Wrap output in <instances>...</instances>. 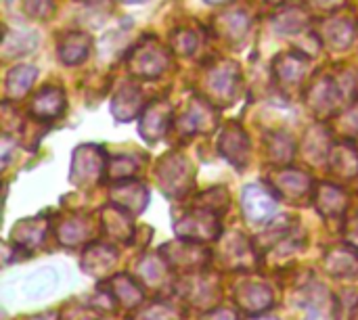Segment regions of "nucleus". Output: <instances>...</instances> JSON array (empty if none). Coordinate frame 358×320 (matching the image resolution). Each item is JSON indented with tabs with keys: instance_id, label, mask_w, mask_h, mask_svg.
Here are the masks:
<instances>
[{
	"instance_id": "obj_1",
	"label": "nucleus",
	"mask_w": 358,
	"mask_h": 320,
	"mask_svg": "<svg viewBox=\"0 0 358 320\" xmlns=\"http://www.w3.org/2000/svg\"><path fill=\"white\" fill-rule=\"evenodd\" d=\"M220 216L216 210L197 203L191 210L182 214L180 220H176L174 231L180 239L193 241V243H208L218 239L220 235Z\"/></svg>"
},
{
	"instance_id": "obj_2",
	"label": "nucleus",
	"mask_w": 358,
	"mask_h": 320,
	"mask_svg": "<svg viewBox=\"0 0 358 320\" xmlns=\"http://www.w3.org/2000/svg\"><path fill=\"white\" fill-rule=\"evenodd\" d=\"M170 65V54L164 44H159L155 38L141 40L134 50L128 57V69L132 75L143 80H155L159 78Z\"/></svg>"
},
{
	"instance_id": "obj_3",
	"label": "nucleus",
	"mask_w": 358,
	"mask_h": 320,
	"mask_svg": "<svg viewBox=\"0 0 358 320\" xmlns=\"http://www.w3.org/2000/svg\"><path fill=\"white\" fill-rule=\"evenodd\" d=\"M107 170L105 151L99 145H80L71 155L69 180L76 187H90L101 182Z\"/></svg>"
},
{
	"instance_id": "obj_4",
	"label": "nucleus",
	"mask_w": 358,
	"mask_h": 320,
	"mask_svg": "<svg viewBox=\"0 0 358 320\" xmlns=\"http://www.w3.org/2000/svg\"><path fill=\"white\" fill-rule=\"evenodd\" d=\"M195 180L193 166L178 153L166 155L157 163V182L164 195L168 197H182L191 191Z\"/></svg>"
},
{
	"instance_id": "obj_5",
	"label": "nucleus",
	"mask_w": 358,
	"mask_h": 320,
	"mask_svg": "<svg viewBox=\"0 0 358 320\" xmlns=\"http://www.w3.org/2000/svg\"><path fill=\"white\" fill-rule=\"evenodd\" d=\"M159 254L172 270H178L185 275L201 272L210 264V252L203 249L201 243H193V241H185V239L164 245L159 249Z\"/></svg>"
},
{
	"instance_id": "obj_6",
	"label": "nucleus",
	"mask_w": 358,
	"mask_h": 320,
	"mask_svg": "<svg viewBox=\"0 0 358 320\" xmlns=\"http://www.w3.org/2000/svg\"><path fill=\"white\" fill-rule=\"evenodd\" d=\"M352 78H334V75H325L321 78L308 92V105L317 115H334L338 111V107H342V103L346 101V82H350Z\"/></svg>"
},
{
	"instance_id": "obj_7",
	"label": "nucleus",
	"mask_w": 358,
	"mask_h": 320,
	"mask_svg": "<svg viewBox=\"0 0 358 320\" xmlns=\"http://www.w3.org/2000/svg\"><path fill=\"white\" fill-rule=\"evenodd\" d=\"M239 65L235 61H220L216 63L214 69H210L208 78H206V86L210 90V94L218 105H231L233 101H237V92H239Z\"/></svg>"
},
{
	"instance_id": "obj_8",
	"label": "nucleus",
	"mask_w": 358,
	"mask_h": 320,
	"mask_svg": "<svg viewBox=\"0 0 358 320\" xmlns=\"http://www.w3.org/2000/svg\"><path fill=\"white\" fill-rule=\"evenodd\" d=\"M218 126V109L201 96L189 101L187 111L176 119V130L180 136H191L197 132H210Z\"/></svg>"
},
{
	"instance_id": "obj_9",
	"label": "nucleus",
	"mask_w": 358,
	"mask_h": 320,
	"mask_svg": "<svg viewBox=\"0 0 358 320\" xmlns=\"http://www.w3.org/2000/svg\"><path fill=\"white\" fill-rule=\"evenodd\" d=\"M241 203H243V216L250 224L254 226H262L266 224L275 214H277V197H275V191L268 187H262V184H250L245 187L243 191V197H241Z\"/></svg>"
},
{
	"instance_id": "obj_10",
	"label": "nucleus",
	"mask_w": 358,
	"mask_h": 320,
	"mask_svg": "<svg viewBox=\"0 0 358 320\" xmlns=\"http://www.w3.org/2000/svg\"><path fill=\"white\" fill-rule=\"evenodd\" d=\"M218 151L229 163H233L239 170H243L250 163V138L237 122H229L220 130Z\"/></svg>"
},
{
	"instance_id": "obj_11",
	"label": "nucleus",
	"mask_w": 358,
	"mask_h": 320,
	"mask_svg": "<svg viewBox=\"0 0 358 320\" xmlns=\"http://www.w3.org/2000/svg\"><path fill=\"white\" fill-rule=\"evenodd\" d=\"M170 122H172V107L166 101H153L143 109V117H141V126L138 132L141 136L149 143L155 145L157 140H162L168 130H170Z\"/></svg>"
},
{
	"instance_id": "obj_12",
	"label": "nucleus",
	"mask_w": 358,
	"mask_h": 320,
	"mask_svg": "<svg viewBox=\"0 0 358 320\" xmlns=\"http://www.w3.org/2000/svg\"><path fill=\"white\" fill-rule=\"evenodd\" d=\"M233 298H235V306L252 317H260L268 312L273 306V291L268 285L260 281H245L237 285Z\"/></svg>"
},
{
	"instance_id": "obj_13",
	"label": "nucleus",
	"mask_w": 358,
	"mask_h": 320,
	"mask_svg": "<svg viewBox=\"0 0 358 320\" xmlns=\"http://www.w3.org/2000/svg\"><path fill=\"white\" fill-rule=\"evenodd\" d=\"M268 187L289 201H300L313 191V178L300 170H279L268 176Z\"/></svg>"
},
{
	"instance_id": "obj_14",
	"label": "nucleus",
	"mask_w": 358,
	"mask_h": 320,
	"mask_svg": "<svg viewBox=\"0 0 358 320\" xmlns=\"http://www.w3.org/2000/svg\"><path fill=\"white\" fill-rule=\"evenodd\" d=\"M308 71L306 54H279L273 61V73L275 80L285 90H298L302 86V80Z\"/></svg>"
},
{
	"instance_id": "obj_15",
	"label": "nucleus",
	"mask_w": 358,
	"mask_h": 320,
	"mask_svg": "<svg viewBox=\"0 0 358 320\" xmlns=\"http://www.w3.org/2000/svg\"><path fill=\"white\" fill-rule=\"evenodd\" d=\"M55 233H57V239H59L61 245L76 247V245H82V243H92V237H94L96 228H94L90 216L71 214L63 222L57 224Z\"/></svg>"
},
{
	"instance_id": "obj_16",
	"label": "nucleus",
	"mask_w": 358,
	"mask_h": 320,
	"mask_svg": "<svg viewBox=\"0 0 358 320\" xmlns=\"http://www.w3.org/2000/svg\"><path fill=\"white\" fill-rule=\"evenodd\" d=\"M65 111V94L57 86H44L38 90L29 103V113L38 122H52Z\"/></svg>"
},
{
	"instance_id": "obj_17",
	"label": "nucleus",
	"mask_w": 358,
	"mask_h": 320,
	"mask_svg": "<svg viewBox=\"0 0 358 320\" xmlns=\"http://www.w3.org/2000/svg\"><path fill=\"white\" fill-rule=\"evenodd\" d=\"M111 201H113V205L122 208L124 212L138 216L149 205V191L145 184H141L136 180H122L113 187Z\"/></svg>"
},
{
	"instance_id": "obj_18",
	"label": "nucleus",
	"mask_w": 358,
	"mask_h": 320,
	"mask_svg": "<svg viewBox=\"0 0 358 320\" xmlns=\"http://www.w3.org/2000/svg\"><path fill=\"white\" fill-rule=\"evenodd\" d=\"M103 287L113 296L115 304L124 310H136L145 300L143 287L130 275H115V277L107 279L103 283Z\"/></svg>"
},
{
	"instance_id": "obj_19",
	"label": "nucleus",
	"mask_w": 358,
	"mask_h": 320,
	"mask_svg": "<svg viewBox=\"0 0 358 320\" xmlns=\"http://www.w3.org/2000/svg\"><path fill=\"white\" fill-rule=\"evenodd\" d=\"M117 260H120V254L115 247L105 245V243H90L82 256L80 266L88 277H101L103 279L113 270Z\"/></svg>"
},
{
	"instance_id": "obj_20",
	"label": "nucleus",
	"mask_w": 358,
	"mask_h": 320,
	"mask_svg": "<svg viewBox=\"0 0 358 320\" xmlns=\"http://www.w3.org/2000/svg\"><path fill=\"white\" fill-rule=\"evenodd\" d=\"M182 298H187V302L191 306H197L201 310H210L212 304L220 298L218 285L214 279H210L208 275L201 272H193L187 277V291L182 293Z\"/></svg>"
},
{
	"instance_id": "obj_21",
	"label": "nucleus",
	"mask_w": 358,
	"mask_h": 320,
	"mask_svg": "<svg viewBox=\"0 0 358 320\" xmlns=\"http://www.w3.org/2000/svg\"><path fill=\"white\" fill-rule=\"evenodd\" d=\"M145 109V103H143V92L138 86L130 84V82H124L113 101H111V113L117 122L126 124L130 119H134L141 111Z\"/></svg>"
},
{
	"instance_id": "obj_22",
	"label": "nucleus",
	"mask_w": 358,
	"mask_h": 320,
	"mask_svg": "<svg viewBox=\"0 0 358 320\" xmlns=\"http://www.w3.org/2000/svg\"><path fill=\"white\" fill-rule=\"evenodd\" d=\"M304 308H306V320H338L340 317L338 298L331 296L325 287H315L313 291L306 289Z\"/></svg>"
},
{
	"instance_id": "obj_23",
	"label": "nucleus",
	"mask_w": 358,
	"mask_h": 320,
	"mask_svg": "<svg viewBox=\"0 0 358 320\" xmlns=\"http://www.w3.org/2000/svg\"><path fill=\"white\" fill-rule=\"evenodd\" d=\"M321 42H325L334 50H346L357 40V25L350 19H331L321 25L317 31Z\"/></svg>"
},
{
	"instance_id": "obj_24",
	"label": "nucleus",
	"mask_w": 358,
	"mask_h": 320,
	"mask_svg": "<svg viewBox=\"0 0 358 320\" xmlns=\"http://www.w3.org/2000/svg\"><path fill=\"white\" fill-rule=\"evenodd\" d=\"M101 228L117 241L130 243L134 237V226H132V214L124 212L117 205H105L101 212Z\"/></svg>"
},
{
	"instance_id": "obj_25",
	"label": "nucleus",
	"mask_w": 358,
	"mask_h": 320,
	"mask_svg": "<svg viewBox=\"0 0 358 320\" xmlns=\"http://www.w3.org/2000/svg\"><path fill=\"white\" fill-rule=\"evenodd\" d=\"M315 205L325 218H342L348 208V195L340 187L323 182L315 191Z\"/></svg>"
},
{
	"instance_id": "obj_26",
	"label": "nucleus",
	"mask_w": 358,
	"mask_h": 320,
	"mask_svg": "<svg viewBox=\"0 0 358 320\" xmlns=\"http://www.w3.org/2000/svg\"><path fill=\"white\" fill-rule=\"evenodd\" d=\"M325 270L336 279L358 277V249L357 247H334L325 254Z\"/></svg>"
},
{
	"instance_id": "obj_27",
	"label": "nucleus",
	"mask_w": 358,
	"mask_h": 320,
	"mask_svg": "<svg viewBox=\"0 0 358 320\" xmlns=\"http://www.w3.org/2000/svg\"><path fill=\"white\" fill-rule=\"evenodd\" d=\"M331 172L342 180H350L358 176V151L350 140H340L331 147L329 153Z\"/></svg>"
},
{
	"instance_id": "obj_28",
	"label": "nucleus",
	"mask_w": 358,
	"mask_h": 320,
	"mask_svg": "<svg viewBox=\"0 0 358 320\" xmlns=\"http://www.w3.org/2000/svg\"><path fill=\"white\" fill-rule=\"evenodd\" d=\"M50 224L44 218H27L21 220L15 228H13V243L25 247L27 252L44 245L46 235H48Z\"/></svg>"
},
{
	"instance_id": "obj_29",
	"label": "nucleus",
	"mask_w": 358,
	"mask_h": 320,
	"mask_svg": "<svg viewBox=\"0 0 358 320\" xmlns=\"http://www.w3.org/2000/svg\"><path fill=\"white\" fill-rule=\"evenodd\" d=\"M92 48V40L84 31H69L59 42V59L65 65H80L88 59Z\"/></svg>"
},
{
	"instance_id": "obj_30",
	"label": "nucleus",
	"mask_w": 358,
	"mask_h": 320,
	"mask_svg": "<svg viewBox=\"0 0 358 320\" xmlns=\"http://www.w3.org/2000/svg\"><path fill=\"white\" fill-rule=\"evenodd\" d=\"M36 78H38V69L34 65H17V67H13L8 71V75H6V82H4V96L13 99V101L23 99L29 92Z\"/></svg>"
},
{
	"instance_id": "obj_31",
	"label": "nucleus",
	"mask_w": 358,
	"mask_h": 320,
	"mask_svg": "<svg viewBox=\"0 0 358 320\" xmlns=\"http://www.w3.org/2000/svg\"><path fill=\"white\" fill-rule=\"evenodd\" d=\"M172 268L168 266V262L162 256H145L138 264H136V275L141 281H145L149 287L157 289L159 285H164L168 281V272Z\"/></svg>"
},
{
	"instance_id": "obj_32",
	"label": "nucleus",
	"mask_w": 358,
	"mask_h": 320,
	"mask_svg": "<svg viewBox=\"0 0 358 320\" xmlns=\"http://www.w3.org/2000/svg\"><path fill=\"white\" fill-rule=\"evenodd\" d=\"M266 153H268L271 161L277 163V166L289 163L294 159V155H296V143L285 132H273L266 138Z\"/></svg>"
},
{
	"instance_id": "obj_33",
	"label": "nucleus",
	"mask_w": 358,
	"mask_h": 320,
	"mask_svg": "<svg viewBox=\"0 0 358 320\" xmlns=\"http://www.w3.org/2000/svg\"><path fill=\"white\" fill-rule=\"evenodd\" d=\"M273 25L281 34H296V31H302L308 25V15L300 6H285L283 10H279L275 15Z\"/></svg>"
},
{
	"instance_id": "obj_34",
	"label": "nucleus",
	"mask_w": 358,
	"mask_h": 320,
	"mask_svg": "<svg viewBox=\"0 0 358 320\" xmlns=\"http://www.w3.org/2000/svg\"><path fill=\"white\" fill-rule=\"evenodd\" d=\"M38 46V36L34 31H25V29H17V31H6L4 36V44H2V52L4 57H13V54H25L31 52Z\"/></svg>"
},
{
	"instance_id": "obj_35",
	"label": "nucleus",
	"mask_w": 358,
	"mask_h": 320,
	"mask_svg": "<svg viewBox=\"0 0 358 320\" xmlns=\"http://www.w3.org/2000/svg\"><path fill=\"white\" fill-rule=\"evenodd\" d=\"M138 168H141L138 159H134L130 155H115V157L107 159V170H105L103 180H109V182L130 180L138 172Z\"/></svg>"
},
{
	"instance_id": "obj_36",
	"label": "nucleus",
	"mask_w": 358,
	"mask_h": 320,
	"mask_svg": "<svg viewBox=\"0 0 358 320\" xmlns=\"http://www.w3.org/2000/svg\"><path fill=\"white\" fill-rule=\"evenodd\" d=\"M21 285L29 298H42L46 293H52V289L57 287V275L52 268H42L38 272H31Z\"/></svg>"
},
{
	"instance_id": "obj_37",
	"label": "nucleus",
	"mask_w": 358,
	"mask_h": 320,
	"mask_svg": "<svg viewBox=\"0 0 358 320\" xmlns=\"http://www.w3.org/2000/svg\"><path fill=\"white\" fill-rule=\"evenodd\" d=\"M250 19L243 10H227L220 17V31L227 34L229 40H239L248 34Z\"/></svg>"
},
{
	"instance_id": "obj_38",
	"label": "nucleus",
	"mask_w": 358,
	"mask_h": 320,
	"mask_svg": "<svg viewBox=\"0 0 358 320\" xmlns=\"http://www.w3.org/2000/svg\"><path fill=\"white\" fill-rule=\"evenodd\" d=\"M185 312L182 308L170 304V302H155L149 308H143L136 320H182Z\"/></svg>"
},
{
	"instance_id": "obj_39",
	"label": "nucleus",
	"mask_w": 358,
	"mask_h": 320,
	"mask_svg": "<svg viewBox=\"0 0 358 320\" xmlns=\"http://www.w3.org/2000/svg\"><path fill=\"white\" fill-rule=\"evenodd\" d=\"M170 46H172V50L178 52V54H191V52L197 48V36H195L191 29L180 27V29L172 31V36H170Z\"/></svg>"
},
{
	"instance_id": "obj_40",
	"label": "nucleus",
	"mask_w": 358,
	"mask_h": 320,
	"mask_svg": "<svg viewBox=\"0 0 358 320\" xmlns=\"http://www.w3.org/2000/svg\"><path fill=\"white\" fill-rule=\"evenodd\" d=\"M340 126H342V130L346 132L348 140H350V138H357L358 136V105H352L348 111H344V113H342V117H340Z\"/></svg>"
},
{
	"instance_id": "obj_41",
	"label": "nucleus",
	"mask_w": 358,
	"mask_h": 320,
	"mask_svg": "<svg viewBox=\"0 0 358 320\" xmlns=\"http://www.w3.org/2000/svg\"><path fill=\"white\" fill-rule=\"evenodd\" d=\"M52 10L50 0H25V13L36 19H44Z\"/></svg>"
},
{
	"instance_id": "obj_42",
	"label": "nucleus",
	"mask_w": 358,
	"mask_h": 320,
	"mask_svg": "<svg viewBox=\"0 0 358 320\" xmlns=\"http://www.w3.org/2000/svg\"><path fill=\"white\" fill-rule=\"evenodd\" d=\"M199 320H239L237 317V308H227V306H216V308H210L201 314Z\"/></svg>"
},
{
	"instance_id": "obj_43",
	"label": "nucleus",
	"mask_w": 358,
	"mask_h": 320,
	"mask_svg": "<svg viewBox=\"0 0 358 320\" xmlns=\"http://www.w3.org/2000/svg\"><path fill=\"white\" fill-rule=\"evenodd\" d=\"M67 320H101V317L94 306H78V308H69Z\"/></svg>"
},
{
	"instance_id": "obj_44",
	"label": "nucleus",
	"mask_w": 358,
	"mask_h": 320,
	"mask_svg": "<svg viewBox=\"0 0 358 320\" xmlns=\"http://www.w3.org/2000/svg\"><path fill=\"white\" fill-rule=\"evenodd\" d=\"M306 2L313 6H319L323 10H334V8H340L342 4H346V0H306Z\"/></svg>"
},
{
	"instance_id": "obj_45",
	"label": "nucleus",
	"mask_w": 358,
	"mask_h": 320,
	"mask_svg": "<svg viewBox=\"0 0 358 320\" xmlns=\"http://www.w3.org/2000/svg\"><path fill=\"white\" fill-rule=\"evenodd\" d=\"M348 243H350L352 247H357L358 249V222L357 224H352V233L348 235Z\"/></svg>"
},
{
	"instance_id": "obj_46",
	"label": "nucleus",
	"mask_w": 358,
	"mask_h": 320,
	"mask_svg": "<svg viewBox=\"0 0 358 320\" xmlns=\"http://www.w3.org/2000/svg\"><path fill=\"white\" fill-rule=\"evenodd\" d=\"M29 320H59V314L57 312H44V314H38Z\"/></svg>"
},
{
	"instance_id": "obj_47",
	"label": "nucleus",
	"mask_w": 358,
	"mask_h": 320,
	"mask_svg": "<svg viewBox=\"0 0 358 320\" xmlns=\"http://www.w3.org/2000/svg\"><path fill=\"white\" fill-rule=\"evenodd\" d=\"M208 4H218V6H222V4H227V2H231V0H206Z\"/></svg>"
},
{
	"instance_id": "obj_48",
	"label": "nucleus",
	"mask_w": 358,
	"mask_h": 320,
	"mask_svg": "<svg viewBox=\"0 0 358 320\" xmlns=\"http://www.w3.org/2000/svg\"><path fill=\"white\" fill-rule=\"evenodd\" d=\"M256 320H264V319H256ZM268 320H279V319H275V317H268Z\"/></svg>"
},
{
	"instance_id": "obj_49",
	"label": "nucleus",
	"mask_w": 358,
	"mask_h": 320,
	"mask_svg": "<svg viewBox=\"0 0 358 320\" xmlns=\"http://www.w3.org/2000/svg\"><path fill=\"white\" fill-rule=\"evenodd\" d=\"M124 2H143V0H124Z\"/></svg>"
},
{
	"instance_id": "obj_50",
	"label": "nucleus",
	"mask_w": 358,
	"mask_h": 320,
	"mask_svg": "<svg viewBox=\"0 0 358 320\" xmlns=\"http://www.w3.org/2000/svg\"><path fill=\"white\" fill-rule=\"evenodd\" d=\"M268 2H273V4H277V2H281V0H268Z\"/></svg>"
},
{
	"instance_id": "obj_51",
	"label": "nucleus",
	"mask_w": 358,
	"mask_h": 320,
	"mask_svg": "<svg viewBox=\"0 0 358 320\" xmlns=\"http://www.w3.org/2000/svg\"><path fill=\"white\" fill-rule=\"evenodd\" d=\"M4 2H6V4H10V2H13V0H4Z\"/></svg>"
}]
</instances>
